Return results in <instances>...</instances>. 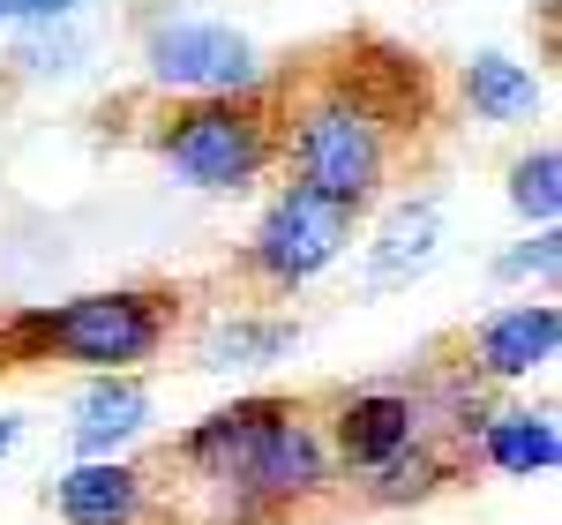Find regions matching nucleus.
I'll use <instances>...</instances> for the list:
<instances>
[{"label": "nucleus", "instance_id": "1", "mask_svg": "<svg viewBox=\"0 0 562 525\" xmlns=\"http://www.w3.org/2000/svg\"><path fill=\"white\" fill-rule=\"evenodd\" d=\"M180 293L166 286H121V293H83L60 308H31L0 331V368H38V360H76L98 376H128L173 338Z\"/></svg>", "mask_w": 562, "mask_h": 525}, {"label": "nucleus", "instance_id": "2", "mask_svg": "<svg viewBox=\"0 0 562 525\" xmlns=\"http://www.w3.org/2000/svg\"><path fill=\"white\" fill-rule=\"evenodd\" d=\"M301 188L346 203V211H368L383 196L390 166H397V121L383 105H368L360 90L323 68L315 83L293 98V121H285V150H278Z\"/></svg>", "mask_w": 562, "mask_h": 525}, {"label": "nucleus", "instance_id": "3", "mask_svg": "<svg viewBox=\"0 0 562 525\" xmlns=\"http://www.w3.org/2000/svg\"><path fill=\"white\" fill-rule=\"evenodd\" d=\"M150 150L173 166L188 188L203 196H240L256 188L278 150H285V121L270 105V90H233V98H180L166 129L150 135Z\"/></svg>", "mask_w": 562, "mask_h": 525}, {"label": "nucleus", "instance_id": "4", "mask_svg": "<svg viewBox=\"0 0 562 525\" xmlns=\"http://www.w3.org/2000/svg\"><path fill=\"white\" fill-rule=\"evenodd\" d=\"M352 233H360V211H346V203H330V196H315V188L293 180V188L262 211L256 241H248V278H262L270 293H293L323 262L346 256Z\"/></svg>", "mask_w": 562, "mask_h": 525}, {"label": "nucleus", "instance_id": "5", "mask_svg": "<svg viewBox=\"0 0 562 525\" xmlns=\"http://www.w3.org/2000/svg\"><path fill=\"white\" fill-rule=\"evenodd\" d=\"M143 76L173 98H233V90H262V53L225 23H150Z\"/></svg>", "mask_w": 562, "mask_h": 525}, {"label": "nucleus", "instance_id": "6", "mask_svg": "<svg viewBox=\"0 0 562 525\" xmlns=\"http://www.w3.org/2000/svg\"><path fill=\"white\" fill-rule=\"evenodd\" d=\"M323 481H330V450L307 428L301 405H285V413L248 443V458L233 466V488L256 495V503H307Z\"/></svg>", "mask_w": 562, "mask_h": 525}, {"label": "nucleus", "instance_id": "7", "mask_svg": "<svg viewBox=\"0 0 562 525\" xmlns=\"http://www.w3.org/2000/svg\"><path fill=\"white\" fill-rule=\"evenodd\" d=\"M555 346H562V308L555 301H518V308H495L473 331V368L495 376V383H518L532 368H548Z\"/></svg>", "mask_w": 562, "mask_h": 525}, {"label": "nucleus", "instance_id": "8", "mask_svg": "<svg viewBox=\"0 0 562 525\" xmlns=\"http://www.w3.org/2000/svg\"><path fill=\"white\" fill-rule=\"evenodd\" d=\"M413 436H420V398H405V391H352L338 405V421H330V450L352 473L390 466Z\"/></svg>", "mask_w": 562, "mask_h": 525}, {"label": "nucleus", "instance_id": "9", "mask_svg": "<svg viewBox=\"0 0 562 525\" xmlns=\"http://www.w3.org/2000/svg\"><path fill=\"white\" fill-rule=\"evenodd\" d=\"M458 90H465L473 121H487V129H525V121H540V105H548L540 76H532L525 60H510V53H473V60L458 68Z\"/></svg>", "mask_w": 562, "mask_h": 525}, {"label": "nucleus", "instance_id": "10", "mask_svg": "<svg viewBox=\"0 0 562 525\" xmlns=\"http://www.w3.org/2000/svg\"><path fill=\"white\" fill-rule=\"evenodd\" d=\"M150 495L143 473L121 458H83L76 473H60V518L68 525H143Z\"/></svg>", "mask_w": 562, "mask_h": 525}, {"label": "nucleus", "instance_id": "11", "mask_svg": "<svg viewBox=\"0 0 562 525\" xmlns=\"http://www.w3.org/2000/svg\"><path fill=\"white\" fill-rule=\"evenodd\" d=\"M293 398H240V405H225L211 421H195L188 436H180V458L195 466V473H211V481H233V466L248 458V443L285 413Z\"/></svg>", "mask_w": 562, "mask_h": 525}, {"label": "nucleus", "instance_id": "12", "mask_svg": "<svg viewBox=\"0 0 562 525\" xmlns=\"http://www.w3.org/2000/svg\"><path fill=\"white\" fill-rule=\"evenodd\" d=\"M480 458L495 473H548L562 458V436L548 413H487L480 421Z\"/></svg>", "mask_w": 562, "mask_h": 525}, {"label": "nucleus", "instance_id": "13", "mask_svg": "<svg viewBox=\"0 0 562 525\" xmlns=\"http://www.w3.org/2000/svg\"><path fill=\"white\" fill-rule=\"evenodd\" d=\"M76 413H83V421H76V450H83V458H105L113 443H128L135 428L150 421V391H143L135 376H121V383L105 376L98 391H83Z\"/></svg>", "mask_w": 562, "mask_h": 525}, {"label": "nucleus", "instance_id": "14", "mask_svg": "<svg viewBox=\"0 0 562 525\" xmlns=\"http://www.w3.org/2000/svg\"><path fill=\"white\" fill-rule=\"evenodd\" d=\"M435 233H442V211H435V203H405V211L390 219V233L375 241V286L420 270V262L435 256Z\"/></svg>", "mask_w": 562, "mask_h": 525}, {"label": "nucleus", "instance_id": "15", "mask_svg": "<svg viewBox=\"0 0 562 525\" xmlns=\"http://www.w3.org/2000/svg\"><path fill=\"white\" fill-rule=\"evenodd\" d=\"M450 481V458H435L428 443L413 436L390 466H375L368 473V503H420V495H435V488Z\"/></svg>", "mask_w": 562, "mask_h": 525}, {"label": "nucleus", "instance_id": "16", "mask_svg": "<svg viewBox=\"0 0 562 525\" xmlns=\"http://www.w3.org/2000/svg\"><path fill=\"white\" fill-rule=\"evenodd\" d=\"M510 203H518V219L555 225V211H562V150L555 143L525 150L518 166H510Z\"/></svg>", "mask_w": 562, "mask_h": 525}, {"label": "nucleus", "instance_id": "17", "mask_svg": "<svg viewBox=\"0 0 562 525\" xmlns=\"http://www.w3.org/2000/svg\"><path fill=\"white\" fill-rule=\"evenodd\" d=\"M293 346V331L285 323H262V331H248V323H225L211 338V353H203V368H248V360H270V353Z\"/></svg>", "mask_w": 562, "mask_h": 525}, {"label": "nucleus", "instance_id": "18", "mask_svg": "<svg viewBox=\"0 0 562 525\" xmlns=\"http://www.w3.org/2000/svg\"><path fill=\"white\" fill-rule=\"evenodd\" d=\"M8 60H15L23 76H68V68L83 60V38H23Z\"/></svg>", "mask_w": 562, "mask_h": 525}, {"label": "nucleus", "instance_id": "19", "mask_svg": "<svg viewBox=\"0 0 562 525\" xmlns=\"http://www.w3.org/2000/svg\"><path fill=\"white\" fill-rule=\"evenodd\" d=\"M555 262H562V233H555V225H540V241L510 248L495 270H503V278H532V270H540V278H555Z\"/></svg>", "mask_w": 562, "mask_h": 525}, {"label": "nucleus", "instance_id": "20", "mask_svg": "<svg viewBox=\"0 0 562 525\" xmlns=\"http://www.w3.org/2000/svg\"><path fill=\"white\" fill-rule=\"evenodd\" d=\"M83 0H0V23H53V15H76Z\"/></svg>", "mask_w": 562, "mask_h": 525}, {"label": "nucleus", "instance_id": "21", "mask_svg": "<svg viewBox=\"0 0 562 525\" xmlns=\"http://www.w3.org/2000/svg\"><path fill=\"white\" fill-rule=\"evenodd\" d=\"M8 443H15V421H0V450H8Z\"/></svg>", "mask_w": 562, "mask_h": 525}]
</instances>
